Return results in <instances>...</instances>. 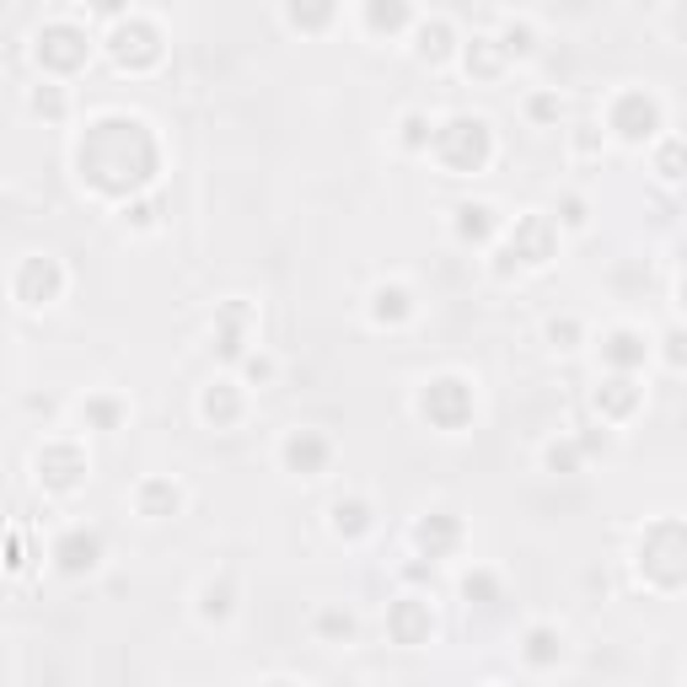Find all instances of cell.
<instances>
[{
  "label": "cell",
  "instance_id": "obj_1",
  "mask_svg": "<svg viewBox=\"0 0 687 687\" xmlns=\"http://www.w3.org/2000/svg\"><path fill=\"white\" fill-rule=\"evenodd\" d=\"M92 129L114 145V156H103V151H75L86 183L103 188V193H134L140 183H151L156 162H129V145L145 140V125H140V119H97Z\"/></svg>",
  "mask_w": 687,
  "mask_h": 687
},
{
  "label": "cell",
  "instance_id": "obj_2",
  "mask_svg": "<svg viewBox=\"0 0 687 687\" xmlns=\"http://www.w3.org/2000/svg\"><path fill=\"white\" fill-rule=\"evenodd\" d=\"M430 151L440 156V167L446 173H478L484 162H489V151H495V140H489V125L484 119H451L446 129L430 134Z\"/></svg>",
  "mask_w": 687,
  "mask_h": 687
},
{
  "label": "cell",
  "instance_id": "obj_3",
  "mask_svg": "<svg viewBox=\"0 0 687 687\" xmlns=\"http://www.w3.org/2000/svg\"><path fill=\"white\" fill-rule=\"evenodd\" d=\"M554 252H559V226H554L548 215H521L516 232H510L500 274H510V269H543Z\"/></svg>",
  "mask_w": 687,
  "mask_h": 687
},
{
  "label": "cell",
  "instance_id": "obj_4",
  "mask_svg": "<svg viewBox=\"0 0 687 687\" xmlns=\"http://www.w3.org/2000/svg\"><path fill=\"white\" fill-rule=\"evenodd\" d=\"M419 408H425V419H430L436 430H462V425L473 419V392H467V381H457V376H436V381L419 392Z\"/></svg>",
  "mask_w": 687,
  "mask_h": 687
},
{
  "label": "cell",
  "instance_id": "obj_5",
  "mask_svg": "<svg viewBox=\"0 0 687 687\" xmlns=\"http://www.w3.org/2000/svg\"><path fill=\"white\" fill-rule=\"evenodd\" d=\"M60 291H64V274L55 258H27L22 263V274H16V301L22 307H49Z\"/></svg>",
  "mask_w": 687,
  "mask_h": 687
},
{
  "label": "cell",
  "instance_id": "obj_6",
  "mask_svg": "<svg viewBox=\"0 0 687 687\" xmlns=\"http://www.w3.org/2000/svg\"><path fill=\"white\" fill-rule=\"evenodd\" d=\"M38 64L44 70H81L86 64V38L75 27H64V22L44 27L38 33Z\"/></svg>",
  "mask_w": 687,
  "mask_h": 687
},
{
  "label": "cell",
  "instance_id": "obj_7",
  "mask_svg": "<svg viewBox=\"0 0 687 687\" xmlns=\"http://www.w3.org/2000/svg\"><path fill=\"white\" fill-rule=\"evenodd\" d=\"M613 129L624 134V140H650L655 129H661V103L655 97H644V92H624L618 97V108H613Z\"/></svg>",
  "mask_w": 687,
  "mask_h": 687
},
{
  "label": "cell",
  "instance_id": "obj_8",
  "mask_svg": "<svg viewBox=\"0 0 687 687\" xmlns=\"http://www.w3.org/2000/svg\"><path fill=\"white\" fill-rule=\"evenodd\" d=\"M387 633H392L398 644H430V633H436L430 602H419V596H403V602L387 613Z\"/></svg>",
  "mask_w": 687,
  "mask_h": 687
},
{
  "label": "cell",
  "instance_id": "obj_9",
  "mask_svg": "<svg viewBox=\"0 0 687 687\" xmlns=\"http://www.w3.org/2000/svg\"><path fill=\"white\" fill-rule=\"evenodd\" d=\"M114 60L129 64V70H145V64H156V60H162V33H156V27H145V22L119 27V33H114Z\"/></svg>",
  "mask_w": 687,
  "mask_h": 687
},
{
  "label": "cell",
  "instance_id": "obj_10",
  "mask_svg": "<svg viewBox=\"0 0 687 687\" xmlns=\"http://www.w3.org/2000/svg\"><path fill=\"white\" fill-rule=\"evenodd\" d=\"M81 473H86V457H81V451H75V446H44V451H38V478H44V484H49V489H75V484H81Z\"/></svg>",
  "mask_w": 687,
  "mask_h": 687
},
{
  "label": "cell",
  "instance_id": "obj_11",
  "mask_svg": "<svg viewBox=\"0 0 687 687\" xmlns=\"http://www.w3.org/2000/svg\"><path fill=\"white\" fill-rule=\"evenodd\" d=\"M328 457H333V446H328V436H317V430H296V436L285 440V467L301 473V478H317V473L328 467Z\"/></svg>",
  "mask_w": 687,
  "mask_h": 687
},
{
  "label": "cell",
  "instance_id": "obj_12",
  "mask_svg": "<svg viewBox=\"0 0 687 687\" xmlns=\"http://www.w3.org/2000/svg\"><path fill=\"white\" fill-rule=\"evenodd\" d=\"M414 543H419V554H425V559H446V554L462 543V526H457V516L436 510V516H425V521L414 526Z\"/></svg>",
  "mask_w": 687,
  "mask_h": 687
},
{
  "label": "cell",
  "instance_id": "obj_13",
  "mask_svg": "<svg viewBox=\"0 0 687 687\" xmlns=\"http://www.w3.org/2000/svg\"><path fill=\"white\" fill-rule=\"evenodd\" d=\"M97 559H103V543H97V532H64L60 548H55V564H60L64 575H86V569H97Z\"/></svg>",
  "mask_w": 687,
  "mask_h": 687
},
{
  "label": "cell",
  "instance_id": "obj_14",
  "mask_svg": "<svg viewBox=\"0 0 687 687\" xmlns=\"http://www.w3.org/2000/svg\"><path fill=\"white\" fill-rule=\"evenodd\" d=\"M215 350L226 360H242V350H248V307L242 301L221 307V317H215Z\"/></svg>",
  "mask_w": 687,
  "mask_h": 687
},
{
  "label": "cell",
  "instance_id": "obj_15",
  "mask_svg": "<svg viewBox=\"0 0 687 687\" xmlns=\"http://www.w3.org/2000/svg\"><path fill=\"white\" fill-rule=\"evenodd\" d=\"M602 355H607V366H613V371H639V366H644V355H650V350H644V339H639V333H633V328H618V333H613V339H607V344H602Z\"/></svg>",
  "mask_w": 687,
  "mask_h": 687
},
{
  "label": "cell",
  "instance_id": "obj_16",
  "mask_svg": "<svg viewBox=\"0 0 687 687\" xmlns=\"http://www.w3.org/2000/svg\"><path fill=\"white\" fill-rule=\"evenodd\" d=\"M596 408L607 414V419H628L633 408H639V387H633V376L628 371H618L602 392H596Z\"/></svg>",
  "mask_w": 687,
  "mask_h": 687
},
{
  "label": "cell",
  "instance_id": "obj_17",
  "mask_svg": "<svg viewBox=\"0 0 687 687\" xmlns=\"http://www.w3.org/2000/svg\"><path fill=\"white\" fill-rule=\"evenodd\" d=\"M408 22H414L408 0H366V27L371 33H403Z\"/></svg>",
  "mask_w": 687,
  "mask_h": 687
},
{
  "label": "cell",
  "instance_id": "obj_18",
  "mask_svg": "<svg viewBox=\"0 0 687 687\" xmlns=\"http://www.w3.org/2000/svg\"><path fill=\"white\" fill-rule=\"evenodd\" d=\"M495 226H500V215H495L489 204H462V210H457V237H462V242H489Z\"/></svg>",
  "mask_w": 687,
  "mask_h": 687
},
{
  "label": "cell",
  "instance_id": "obj_19",
  "mask_svg": "<svg viewBox=\"0 0 687 687\" xmlns=\"http://www.w3.org/2000/svg\"><path fill=\"white\" fill-rule=\"evenodd\" d=\"M178 505H183V489H178V484H167V478H151V484L140 489V516H151V521L173 516Z\"/></svg>",
  "mask_w": 687,
  "mask_h": 687
},
{
  "label": "cell",
  "instance_id": "obj_20",
  "mask_svg": "<svg viewBox=\"0 0 687 687\" xmlns=\"http://www.w3.org/2000/svg\"><path fill=\"white\" fill-rule=\"evenodd\" d=\"M414 312V296L403 291V285H381L371 296V317L376 322H403V317Z\"/></svg>",
  "mask_w": 687,
  "mask_h": 687
},
{
  "label": "cell",
  "instance_id": "obj_21",
  "mask_svg": "<svg viewBox=\"0 0 687 687\" xmlns=\"http://www.w3.org/2000/svg\"><path fill=\"white\" fill-rule=\"evenodd\" d=\"M237 414H242V403H237L232 381H221V387H210V392H204V419H210V425H232Z\"/></svg>",
  "mask_w": 687,
  "mask_h": 687
},
{
  "label": "cell",
  "instance_id": "obj_22",
  "mask_svg": "<svg viewBox=\"0 0 687 687\" xmlns=\"http://www.w3.org/2000/svg\"><path fill=\"white\" fill-rule=\"evenodd\" d=\"M371 526V505L366 500H339L333 505V532L339 537H360Z\"/></svg>",
  "mask_w": 687,
  "mask_h": 687
},
{
  "label": "cell",
  "instance_id": "obj_23",
  "mask_svg": "<svg viewBox=\"0 0 687 687\" xmlns=\"http://www.w3.org/2000/svg\"><path fill=\"white\" fill-rule=\"evenodd\" d=\"M467 70L473 75H484V81H495L505 70V49L495 38H473V49H467Z\"/></svg>",
  "mask_w": 687,
  "mask_h": 687
},
{
  "label": "cell",
  "instance_id": "obj_24",
  "mask_svg": "<svg viewBox=\"0 0 687 687\" xmlns=\"http://www.w3.org/2000/svg\"><path fill=\"white\" fill-rule=\"evenodd\" d=\"M559 655H564V639L554 628H532V633H526V661H532V666H554Z\"/></svg>",
  "mask_w": 687,
  "mask_h": 687
},
{
  "label": "cell",
  "instance_id": "obj_25",
  "mask_svg": "<svg viewBox=\"0 0 687 687\" xmlns=\"http://www.w3.org/2000/svg\"><path fill=\"white\" fill-rule=\"evenodd\" d=\"M500 49H505V60H526V55L537 49V33H532L526 22H521V27L510 22V27L500 33Z\"/></svg>",
  "mask_w": 687,
  "mask_h": 687
},
{
  "label": "cell",
  "instance_id": "obj_26",
  "mask_svg": "<svg viewBox=\"0 0 687 687\" xmlns=\"http://www.w3.org/2000/svg\"><path fill=\"white\" fill-rule=\"evenodd\" d=\"M446 55H451V27H446V22H436V27H425V33H419V60L440 64Z\"/></svg>",
  "mask_w": 687,
  "mask_h": 687
},
{
  "label": "cell",
  "instance_id": "obj_27",
  "mask_svg": "<svg viewBox=\"0 0 687 687\" xmlns=\"http://www.w3.org/2000/svg\"><path fill=\"white\" fill-rule=\"evenodd\" d=\"M328 16H333V0H291L296 27H328Z\"/></svg>",
  "mask_w": 687,
  "mask_h": 687
},
{
  "label": "cell",
  "instance_id": "obj_28",
  "mask_svg": "<svg viewBox=\"0 0 687 687\" xmlns=\"http://www.w3.org/2000/svg\"><path fill=\"white\" fill-rule=\"evenodd\" d=\"M86 419H92L97 430H114V425L125 419V403H114V398H92V403H86Z\"/></svg>",
  "mask_w": 687,
  "mask_h": 687
},
{
  "label": "cell",
  "instance_id": "obj_29",
  "mask_svg": "<svg viewBox=\"0 0 687 687\" xmlns=\"http://www.w3.org/2000/svg\"><path fill=\"white\" fill-rule=\"evenodd\" d=\"M430 134H436V129H430L425 114H408V119H403V145H408V151H430Z\"/></svg>",
  "mask_w": 687,
  "mask_h": 687
},
{
  "label": "cell",
  "instance_id": "obj_30",
  "mask_svg": "<svg viewBox=\"0 0 687 687\" xmlns=\"http://www.w3.org/2000/svg\"><path fill=\"white\" fill-rule=\"evenodd\" d=\"M199 613H204V618H226V613H232V585H204Z\"/></svg>",
  "mask_w": 687,
  "mask_h": 687
},
{
  "label": "cell",
  "instance_id": "obj_31",
  "mask_svg": "<svg viewBox=\"0 0 687 687\" xmlns=\"http://www.w3.org/2000/svg\"><path fill=\"white\" fill-rule=\"evenodd\" d=\"M33 114L64 119V97H60V86H38V92H33Z\"/></svg>",
  "mask_w": 687,
  "mask_h": 687
},
{
  "label": "cell",
  "instance_id": "obj_32",
  "mask_svg": "<svg viewBox=\"0 0 687 687\" xmlns=\"http://www.w3.org/2000/svg\"><path fill=\"white\" fill-rule=\"evenodd\" d=\"M317 628H322L328 639H350V633H355V618H350V613H322Z\"/></svg>",
  "mask_w": 687,
  "mask_h": 687
},
{
  "label": "cell",
  "instance_id": "obj_33",
  "mask_svg": "<svg viewBox=\"0 0 687 687\" xmlns=\"http://www.w3.org/2000/svg\"><path fill=\"white\" fill-rule=\"evenodd\" d=\"M677 167H683V140H666V151H661V178L677 183V178H683Z\"/></svg>",
  "mask_w": 687,
  "mask_h": 687
},
{
  "label": "cell",
  "instance_id": "obj_34",
  "mask_svg": "<svg viewBox=\"0 0 687 687\" xmlns=\"http://www.w3.org/2000/svg\"><path fill=\"white\" fill-rule=\"evenodd\" d=\"M462 596H467V602H473V596H484V602H495V596H500V585H495L489 575H467V580H462Z\"/></svg>",
  "mask_w": 687,
  "mask_h": 687
},
{
  "label": "cell",
  "instance_id": "obj_35",
  "mask_svg": "<svg viewBox=\"0 0 687 687\" xmlns=\"http://www.w3.org/2000/svg\"><path fill=\"white\" fill-rule=\"evenodd\" d=\"M548 339H554L559 350H575V339H580V322H575V317H564V322H548Z\"/></svg>",
  "mask_w": 687,
  "mask_h": 687
},
{
  "label": "cell",
  "instance_id": "obj_36",
  "mask_svg": "<svg viewBox=\"0 0 687 687\" xmlns=\"http://www.w3.org/2000/svg\"><path fill=\"white\" fill-rule=\"evenodd\" d=\"M575 457H580V451H575L569 440H564V446H548V467H554V473H559V467H575Z\"/></svg>",
  "mask_w": 687,
  "mask_h": 687
},
{
  "label": "cell",
  "instance_id": "obj_37",
  "mask_svg": "<svg viewBox=\"0 0 687 687\" xmlns=\"http://www.w3.org/2000/svg\"><path fill=\"white\" fill-rule=\"evenodd\" d=\"M564 226H585V204L580 199H564Z\"/></svg>",
  "mask_w": 687,
  "mask_h": 687
},
{
  "label": "cell",
  "instance_id": "obj_38",
  "mask_svg": "<svg viewBox=\"0 0 687 687\" xmlns=\"http://www.w3.org/2000/svg\"><path fill=\"white\" fill-rule=\"evenodd\" d=\"M532 114H537V119H559V97H537Z\"/></svg>",
  "mask_w": 687,
  "mask_h": 687
},
{
  "label": "cell",
  "instance_id": "obj_39",
  "mask_svg": "<svg viewBox=\"0 0 687 687\" xmlns=\"http://www.w3.org/2000/svg\"><path fill=\"white\" fill-rule=\"evenodd\" d=\"M125 5H129V0H92V11H97V16H119Z\"/></svg>",
  "mask_w": 687,
  "mask_h": 687
},
{
  "label": "cell",
  "instance_id": "obj_40",
  "mask_svg": "<svg viewBox=\"0 0 687 687\" xmlns=\"http://www.w3.org/2000/svg\"><path fill=\"white\" fill-rule=\"evenodd\" d=\"M248 376H252V381H269V376H274V366H269V360H258V355H252V360H248Z\"/></svg>",
  "mask_w": 687,
  "mask_h": 687
}]
</instances>
